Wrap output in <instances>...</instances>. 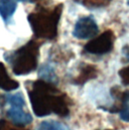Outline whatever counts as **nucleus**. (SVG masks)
Instances as JSON below:
<instances>
[{"label":"nucleus","instance_id":"1","mask_svg":"<svg viewBox=\"0 0 129 130\" xmlns=\"http://www.w3.org/2000/svg\"><path fill=\"white\" fill-rule=\"evenodd\" d=\"M27 91L32 110L36 116L44 117L55 113L66 117L70 113L68 97L53 84L44 80H37L32 83Z\"/></svg>","mask_w":129,"mask_h":130},{"label":"nucleus","instance_id":"2","mask_svg":"<svg viewBox=\"0 0 129 130\" xmlns=\"http://www.w3.org/2000/svg\"><path fill=\"white\" fill-rule=\"evenodd\" d=\"M62 11L63 4H59L53 10L40 9L28 14L27 20L35 36L44 39L56 38Z\"/></svg>","mask_w":129,"mask_h":130},{"label":"nucleus","instance_id":"3","mask_svg":"<svg viewBox=\"0 0 129 130\" xmlns=\"http://www.w3.org/2000/svg\"><path fill=\"white\" fill-rule=\"evenodd\" d=\"M39 53V43L30 40L23 46L13 53L11 57L12 71L17 76H23L31 73L37 67Z\"/></svg>","mask_w":129,"mask_h":130},{"label":"nucleus","instance_id":"4","mask_svg":"<svg viewBox=\"0 0 129 130\" xmlns=\"http://www.w3.org/2000/svg\"><path fill=\"white\" fill-rule=\"evenodd\" d=\"M6 100L10 105V108L7 110L6 114L14 125L25 126L31 123L32 117L25 110V101L21 93L9 95Z\"/></svg>","mask_w":129,"mask_h":130},{"label":"nucleus","instance_id":"5","mask_svg":"<svg viewBox=\"0 0 129 130\" xmlns=\"http://www.w3.org/2000/svg\"><path fill=\"white\" fill-rule=\"evenodd\" d=\"M114 34L111 30L103 32L98 37L92 39L85 45V51L93 55H104L109 53L113 47Z\"/></svg>","mask_w":129,"mask_h":130},{"label":"nucleus","instance_id":"6","mask_svg":"<svg viewBox=\"0 0 129 130\" xmlns=\"http://www.w3.org/2000/svg\"><path fill=\"white\" fill-rule=\"evenodd\" d=\"M97 32L98 25L96 21L90 16H84L77 21L73 34L79 39H87L95 36Z\"/></svg>","mask_w":129,"mask_h":130},{"label":"nucleus","instance_id":"7","mask_svg":"<svg viewBox=\"0 0 129 130\" xmlns=\"http://www.w3.org/2000/svg\"><path fill=\"white\" fill-rule=\"evenodd\" d=\"M98 76V70L95 66L85 65L80 71V74L75 78L74 84L76 85H84L89 80L95 79Z\"/></svg>","mask_w":129,"mask_h":130},{"label":"nucleus","instance_id":"8","mask_svg":"<svg viewBox=\"0 0 129 130\" xmlns=\"http://www.w3.org/2000/svg\"><path fill=\"white\" fill-rule=\"evenodd\" d=\"M19 87V83L12 80L6 71L5 66L0 63V88L5 91H13Z\"/></svg>","mask_w":129,"mask_h":130},{"label":"nucleus","instance_id":"9","mask_svg":"<svg viewBox=\"0 0 129 130\" xmlns=\"http://www.w3.org/2000/svg\"><path fill=\"white\" fill-rule=\"evenodd\" d=\"M16 9V0H0V15L4 20H8Z\"/></svg>","mask_w":129,"mask_h":130},{"label":"nucleus","instance_id":"10","mask_svg":"<svg viewBox=\"0 0 129 130\" xmlns=\"http://www.w3.org/2000/svg\"><path fill=\"white\" fill-rule=\"evenodd\" d=\"M120 106L118 108V112L120 118L123 121L129 122V92L122 93L119 98Z\"/></svg>","mask_w":129,"mask_h":130},{"label":"nucleus","instance_id":"11","mask_svg":"<svg viewBox=\"0 0 129 130\" xmlns=\"http://www.w3.org/2000/svg\"><path fill=\"white\" fill-rule=\"evenodd\" d=\"M36 130H69V128L61 122L50 120L41 122Z\"/></svg>","mask_w":129,"mask_h":130},{"label":"nucleus","instance_id":"12","mask_svg":"<svg viewBox=\"0 0 129 130\" xmlns=\"http://www.w3.org/2000/svg\"><path fill=\"white\" fill-rule=\"evenodd\" d=\"M83 5L88 8H99L109 4L111 0H80Z\"/></svg>","mask_w":129,"mask_h":130},{"label":"nucleus","instance_id":"13","mask_svg":"<svg viewBox=\"0 0 129 130\" xmlns=\"http://www.w3.org/2000/svg\"><path fill=\"white\" fill-rule=\"evenodd\" d=\"M0 130H27L24 128H20V126L17 125H11L6 120H0Z\"/></svg>","mask_w":129,"mask_h":130},{"label":"nucleus","instance_id":"14","mask_svg":"<svg viewBox=\"0 0 129 130\" xmlns=\"http://www.w3.org/2000/svg\"><path fill=\"white\" fill-rule=\"evenodd\" d=\"M119 76L124 85H129V66L119 71Z\"/></svg>","mask_w":129,"mask_h":130},{"label":"nucleus","instance_id":"15","mask_svg":"<svg viewBox=\"0 0 129 130\" xmlns=\"http://www.w3.org/2000/svg\"><path fill=\"white\" fill-rule=\"evenodd\" d=\"M28 1H30V2H37V1H42V0H28Z\"/></svg>","mask_w":129,"mask_h":130},{"label":"nucleus","instance_id":"16","mask_svg":"<svg viewBox=\"0 0 129 130\" xmlns=\"http://www.w3.org/2000/svg\"><path fill=\"white\" fill-rule=\"evenodd\" d=\"M127 56H129V53H128V54H127Z\"/></svg>","mask_w":129,"mask_h":130}]
</instances>
